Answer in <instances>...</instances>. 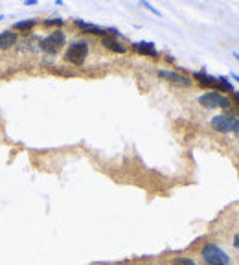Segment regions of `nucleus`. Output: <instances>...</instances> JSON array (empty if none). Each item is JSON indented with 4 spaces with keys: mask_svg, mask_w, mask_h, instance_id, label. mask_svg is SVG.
Listing matches in <instances>:
<instances>
[{
    "mask_svg": "<svg viewBox=\"0 0 239 265\" xmlns=\"http://www.w3.org/2000/svg\"><path fill=\"white\" fill-rule=\"evenodd\" d=\"M195 79L201 83L202 87L206 89H213V91H226V92H235V89L232 87V83L226 79V77L219 76V77H213V76H208L204 72H195L193 74Z\"/></svg>",
    "mask_w": 239,
    "mask_h": 265,
    "instance_id": "1",
    "label": "nucleus"
},
{
    "mask_svg": "<svg viewBox=\"0 0 239 265\" xmlns=\"http://www.w3.org/2000/svg\"><path fill=\"white\" fill-rule=\"evenodd\" d=\"M202 260L208 265H230V256L219 245L208 243L202 247Z\"/></svg>",
    "mask_w": 239,
    "mask_h": 265,
    "instance_id": "2",
    "label": "nucleus"
},
{
    "mask_svg": "<svg viewBox=\"0 0 239 265\" xmlns=\"http://www.w3.org/2000/svg\"><path fill=\"white\" fill-rule=\"evenodd\" d=\"M199 103H201L202 107L206 109H226L228 111L232 102H230L228 98L223 96V94H219V92H204L202 96H199Z\"/></svg>",
    "mask_w": 239,
    "mask_h": 265,
    "instance_id": "3",
    "label": "nucleus"
},
{
    "mask_svg": "<svg viewBox=\"0 0 239 265\" xmlns=\"http://www.w3.org/2000/svg\"><path fill=\"white\" fill-rule=\"evenodd\" d=\"M212 127L219 133H237L239 131V118L234 114H219L212 118Z\"/></svg>",
    "mask_w": 239,
    "mask_h": 265,
    "instance_id": "4",
    "label": "nucleus"
},
{
    "mask_svg": "<svg viewBox=\"0 0 239 265\" xmlns=\"http://www.w3.org/2000/svg\"><path fill=\"white\" fill-rule=\"evenodd\" d=\"M87 54H89V44L85 41H77V43H72L68 46L64 59L72 63V65H83V61L87 59Z\"/></svg>",
    "mask_w": 239,
    "mask_h": 265,
    "instance_id": "5",
    "label": "nucleus"
},
{
    "mask_svg": "<svg viewBox=\"0 0 239 265\" xmlns=\"http://www.w3.org/2000/svg\"><path fill=\"white\" fill-rule=\"evenodd\" d=\"M64 44V33L63 32H52L46 39H43L41 43V48L48 54H57V50Z\"/></svg>",
    "mask_w": 239,
    "mask_h": 265,
    "instance_id": "6",
    "label": "nucleus"
},
{
    "mask_svg": "<svg viewBox=\"0 0 239 265\" xmlns=\"http://www.w3.org/2000/svg\"><path fill=\"white\" fill-rule=\"evenodd\" d=\"M158 76L166 81L173 83V85H179V87H190L191 85V79L186 76H182L179 72H173V70H158Z\"/></svg>",
    "mask_w": 239,
    "mask_h": 265,
    "instance_id": "7",
    "label": "nucleus"
},
{
    "mask_svg": "<svg viewBox=\"0 0 239 265\" xmlns=\"http://www.w3.org/2000/svg\"><path fill=\"white\" fill-rule=\"evenodd\" d=\"M75 26H79L83 32L87 33H94V35H118L116 30H105V28H100V26H96V24H91V22H85V21H75Z\"/></svg>",
    "mask_w": 239,
    "mask_h": 265,
    "instance_id": "8",
    "label": "nucleus"
},
{
    "mask_svg": "<svg viewBox=\"0 0 239 265\" xmlns=\"http://www.w3.org/2000/svg\"><path fill=\"white\" fill-rule=\"evenodd\" d=\"M133 48L138 52V54L142 55H149V57H156L158 55V52H156V48H154V44L153 43H134L133 44Z\"/></svg>",
    "mask_w": 239,
    "mask_h": 265,
    "instance_id": "9",
    "label": "nucleus"
},
{
    "mask_svg": "<svg viewBox=\"0 0 239 265\" xmlns=\"http://www.w3.org/2000/svg\"><path fill=\"white\" fill-rule=\"evenodd\" d=\"M103 46H107V48L116 52V54H125V50H127L120 41H116V37H112V35H105L103 37Z\"/></svg>",
    "mask_w": 239,
    "mask_h": 265,
    "instance_id": "10",
    "label": "nucleus"
},
{
    "mask_svg": "<svg viewBox=\"0 0 239 265\" xmlns=\"http://www.w3.org/2000/svg\"><path fill=\"white\" fill-rule=\"evenodd\" d=\"M17 43V33L15 32H2L0 33V50L10 48Z\"/></svg>",
    "mask_w": 239,
    "mask_h": 265,
    "instance_id": "11",
    "label": "nucleus"
},
{
    "mask_svg": "<svg viewBox=\"0 0 239 265\" xmlns=\"http://www.w3.org/2000/svg\"><path fill=\"white\" fill-rule=\"evenodd\" d=\"M35 26V21H21L15 24V30H32Z\"/></svg>",
    "mask_w": 239,
    "mask_h": 265,
    "instance_id": "12",
    "label": "nucleus"
},
{
    "mask_svg": "<svg viewBox=\"0 0 239 265\" xmlns=\"http://www.w3.org/2000/svg\"><path fill=\"white\" fill-rule=\"evenodd\" d=\"M171 265H197V263L191 258H184L182 256V258H175V260L171 261Z\"/></svg>",
    "mask_w": 239,
    "mask_h": 265,
    "instance_id": "13",
    "label": "nucleus"
},
{
    "mask_svg": "<svg viewBox=\"0 0 239 265\" xmlns=\"http://www.w3.org/2000/svg\"><path fill=\"white\" fill-rule=\"evenodd\" d=\"M46 24L48 26H50V24H57V26H61L63 21H61V19H50V21H46Z\"/></svg>",
    "mask_w": 239,
    "mask_h": 265,
    "instance_id": "14",
    "label": "nucleus"
},
{
    "mask_svg": "<svg viewBox=\"0 0 239 265\" xmlns=\"http://www.w3.org/2000/svg\"><path fill=\"white\" fill-rule=\"evenodd\" d=\"M234 247H235V249H239V234H235V238H234Z\"/></svg>",
    "mask_w": 239,
    "mask_h": 265,
    "instance_id": "15",
    "label": "nucleus"
},
{
    "mask_svg": "<svg viewBox=\"0 0 239 265\" xmlns=\"http://www.w3.org/2000/svg\"><path fill=\"white\" fill-rule=\"evenodd\" d=\"M234 98H235V102H237V107H239V92L237 91L234 92Z\"/></svg>",
    "mask_w": 239,
    "mask_h": 265,
    "instance_id": "16",
    "label": "nucleus"
},
{
    "mask_svg": "<svg viewBox=\"0 0 239 265\" xmlns=\"http://www.w3.org/2000/svg\"><path fill=\"white\" fill-rule=\"evenodd\" d=\"M232 77H234L235 81H237V83H239V76H237V74H232Z\"/></svg>",
    "mask_w": 239,
    "mask_h": 265,
    "instance_id": "17",
    "label": "nucleus"
},
{
    "mask_svg": "<svg viewBox=\"0 0 239 265\" xmlns=\"http://www.w3.org/2000/svg\"><path fill=\"white\" fill-rule=\"evenodd\" d=\"M234 57H235V59L239 61V54H237V52H234Z\"/></svg>",
    "mask_w": 239,
    "mask_h": 265,
    "instance_id": "18",
    "label": "nucleus"
},
{
    "mask_svg": "<svg viewBox=\"0 0 239 265\" xmlns=\"http://www.w3.org/2000/svg\"><path fill=\"white\" fill-rule=\"evenodd\" d=\"M235 136H237V140H239V131H237V133H235Z\"/></svg>",
    "mask_w": 239,
    "mask_h": 265,
    "instance_id": "19",
    "label": "nucleus"
},
{
    "mask_svg": "<svg viewBox=\"0 0 239 265\" xmlns=\"http://www.w3.org/2000/svg\"><path fill=\"white\" fill-rule=\"evenodd\" d=\"M0 19H2V15H0Z\"/></svg>",
    "mask_w": 239,
    "mask_h": 265,
    "instance_id": "20",
    "label": "nucleus"
}]
</instances>
